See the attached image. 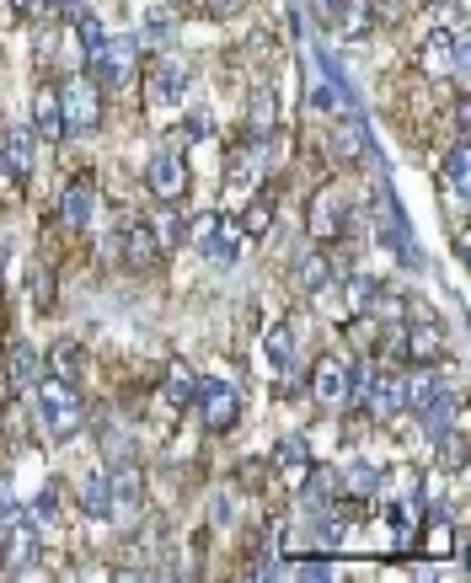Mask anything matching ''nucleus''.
I'll use <instances>...</instances> for the list:
<instances>
[{
  "label": "nucleus",
  "mask_w": 471,
  "mask_h": 583,
  "mask_svg": "<svg viewBox=\"0 0 471 583\" xmlns=\"http://www.w3.org/2000/svg\"><path fill=\"white\" fill-rule=\"evenodd\" d=\"M28 397H32V423H38V433H43L49 444H70L75 433L86 429V407L75 397V386H64V380H38Z\"/></svg>",
  "instance_id": "nucleus-1"
},
{
  "label": "nucleus",
  "mask_w": 471,
  "mask_h": 583,
  "mask_svg": "<svg viewBox=\"0 0 471 583\" xmlns=\"http://www.w3.org/2000/svg\"><path fill=\"white\" fill-rule=\"evenodd\" d=\"M92 86L96 92H107V96H124V92H134V64H140V43L134 38H107L102 49H96L92 60Z\"/></svg>",
  "instance_id": "nucleus-2"
},
{
  "label": "nucleus",
  "mask_w": 471,
  "mask_h": 583,
  "mask_svg": "<svg viewBox=\"0 0 471 583\" xmlns=\"http://www.w3.org/2000/svg\"><path fill=\"white\" fill-rule=\"evenodd\" d=\"M348 225H354V204H348V193L338 183H321L311 193V204H306V231H311L316 242H344Z\"/></svg>",
  "instance_id": "nucleus-3"
},
{
  "label": "nucleus",
  "mask_w": 471,
  "mask_h": 583,
  "mask_svg": "<svg viewBox=\"0 0 471 583\" xmlns=\"http://www.w3.org/2000/svg\"><path fill=\"white\" fill-rule=\"evenodd\" d=\"M193 407H198L204 429L225 433V429H236V418H242V391L231 380H198L193 386Z\"/></svg>",
  "instance_id": "nucleus-4"
},
{
  "label": "nucleus",
  "mask_w": 471,
  "mask_h": 583,
  "mask_svg": "<svg viewBox=\"0 0 471 583\" xmlns=\"http://www.w3.org/2000/svg\"><path fill=\"white\" fill-rule=\"evenodd\" d=\"M418 70L423 75H461L467 70V43L450 28H429L418 43Z\"/></svg>",
  "instance_id": "nucleus-5"
},
{
  "label": "nucleus",
  "mask_w": 471,
  "mask_h": 583,
  "mask_svg": "<svg viewBox=\"0 0 471 583\" xmlns=\"http://www.w3.org/2000/svg\"><path fill=\"white\" fill-rule=\"evenodd\" d=\"M38 552H43V535H38V520H32V514H17V520L0 530V573L32 567Z\"/></svg>",
  "instance_id": "nucleus-6"
},
{
  "label": "nucleus",
  "mask_w": 471,
  "mask_h": 583,
  "mask_svg": "<svg viewBox=\"0 0 471 583\" xmlns=\"http://www.w3.org/2000/svg\"><path fill=\"white\" fill-rule=\"evenodd\" d=\"M188 183H193L188 161L172 151V145L151 155V166H145V187H151V198H156V204H177V198L188 193Z\"/></svg>",
  "instance_id": "nucleus-7"
},
{
  "label": "nucleus",
  "mask_w": 471,
  "mask_h": 583,
  "mask_svg": "<svg viewBox=\"0 0 471 583\" xmlns=\"http://www.w3.org/2000/svg\"><path fill=\"white\" fill-rule=\"evenodd\" d=\"M60 108H64V129L70 134H86L102 119V92L92 86V75H70L60 86Z\"/></svg>",
  "instance_id": "nucleus-8"
},
{
  "label": "nucleus",
  "mask_w": 471,
  "mask_h": 583,
  "mask_svg": "<svg viewBox=\"0 0 471 583\" xmlns=\"http://www.w3.org/2000/svg\"><path fill=\"white\" fill-rule=\"evenodd\" d=\"M376 236L386 252H397L408 268H418V246H412V236H408V215H402V204H397L391 193L376 198Z\"/></svg>",
  "instance_id": "nucleus-9"
},
{
  "label": "nucleus",
  "mask_w": 471,
  "mask_h": 583,
  "mask_svg": "<svg viewBox=\"0 0 471 583\" xmlns=\"http://www.w3.org/2000/svg\"><path fill=\"white\" fill-rule=\"evenodd\" d=\"M188 242L204 252V263H231L236 257V225L231 219H221V215H198L188 225Z\"/></svg>",
  "instance_id": "nucleus-10"
},
{
  "label": "nucleus",
  "mask_w": 471,
  "mask_h": 583,
  "mask_svg": "<svg viewBox=\"0 0 471 583\" xmlns=\"http://www.w3.org/2000/svg\"><path fill=\"white\" fill-rule=\"evenodd\" d=\"M397 338H402L397 348H402L418 369H434L444 359V327H434V321H408Z\"/></svg>",
  "instance_id": "nucleus-11"
},
{
  "label": "nucleus",
  "mask_w": 471,
  "mask_h": 583,
  "mask_svg": "<svg viewBox=\"0 0 471 583\" xmlns=\"http://www.w3.org/2000/svg\"><path fill=\"white\" fill-rule=\"evenodd\" d=\"M0 369H6V386H11L17 397H28L32 386L43 380V354H38L32 342H11V348L0 354Z\"/></svg>",
  "instance_id": "nucleus-12"
},
{
  "label": "nucleus",
  "mask_w": 471,
  "mask_h": 583,
  "mask_svg": "<svg viewBox=\"0 0 471 583\" xmlns=\"http://www.w3.org/2000/svg\"><path fill=\"white\" fill-rule=\"evenodd\" d=\"M344 391H348V359L344 354H321L311 365V397L321 407H344Z\"/></svg>",
  "instance_id": "nucleus-13"
},
{
  "label": "nucleus",
  "mask_w": 471,
  "mask_h": 583,
  "mask_svg": "<svg viewBox=\"0 0 471 583\" xmlns=\"http://www.w3.org/2000/svg\"><path fill=\"white\" fill-rule=\"evenodd\" d=\"M365 407H370V418H376V423L402 418V412H408V375H376V386H370Z\"/></svg>",
  "instance_id": "nucleus-14"
},
{
  "label": "nucleus",
  "mask_w": 471,
  "mask_h": 583,
  "mask_svg": "<svg viewBox=\"0 0 471 583\" xmlns=\"http://www.w3.org/2000/svg\"><path fill=\"white\" fill-rule=\"evenodd\" d=\"M64 134V108H60V86H38L32 96V140H49V145H60Z\"/></svg>",
  "instance_id": "nucleus-15"
},
{
  "label": "nucleus",
  "mask_w": 471,
  "mask_h": 583,
  "mask_svg": "<svg viewBox=\"0 0 471 583\" xmlns=\"http://www.w3.org/2000/svg\"><path fill=\"white\" fill-rule=\"evenodd\" d=\"M60 215L70 231H86L96 215V183H92V172H81V177H70V187H64V198H60Z\"/></svg>",
  "instance_id": "nucleus-16"
},
{
  "label": "nucleus",
  "mask_w": 471,
  "mask_h": 583,
  "mask_svg": "<svg viewBox=\"0 0 471 583\" xmlns=\"http://www.w3.org/2000/svg\"><path fill=\"white\" fill-rule=\"evenodd\" d=\"M188 92V70L177 60H156L151 64V75H145V96L156 102V108H172V102H183Z\"/></svg>",
  "instance_id": "nucleus-17"
},
{
  "label": "nucleus",
  "mask_w": 471,
  "mask_h": 583,
  "mask_svg": "<svg viewBox=\"0 0 471 583\" xmlns=\"http://www.w3.org/2000/svg\"><path fill=\"white\" fill-rule=\"evenodd\" d=\"M467 177H471V151H467V134H461L440 161V187H444V198H450L455 209L467 204Z\"/></svg>",
  "instance_id": "nucleus-18"
},
{
  "label": "nucleus",
  "mask_w": 471,
  "mask_h": 583,
  "mask_svg": "<svg viewBox=\"0 0 471 583\" xmlns=\"http://www.w3.org/2000/svg\"><path fill=\"white\" fill-rule=\"evenodd\" d=\"M0 166H6V183L32 177V134L28 129H6V134H0Z\"/></svg>",
  "instance_id": "nucleus-19"
},
{
  "label": "nucleus",
  "mask_w": 471,
  "mask_h": 583,
  "mask_svg": "<svg viewBox=\"0 0 471 583\" xmlns=\"http://www.w3.org/2000/svg\"><path fill=\"white\" fill-rule=\"evenodd\" d=\"M386 488V471L370 461H348L338 477H332V492H344V498H370V492Z\"/></svg>",
  "instance_id": "nucleus-20"
},
{
  "label": "nucleus",
  "mask_w": 471,
  "mask_h": 583,
  "mask_svg": "<svg viewBox=\"0 0 471 583\" xmlns=\"http://www.w3.org/2000/svg\"><path fill=\"white\" fill-rule=\"evenodd\" d=\"M124 257H129V268H156L161 263V242H156V231H151L145 219L124 225Z\"/></svg>",
  "instance_id": "nucleus-21"
},
{
  "label": "nucleus",
  "mask_w": 471,
  "mask_h": 583,
  "mask_svg": "<svg viewBox=\"0 0 471 583\" xmlns=\"http://www.w3.org/2000/svg\"><path fill=\"white\" fill-rule=\"evenodd\" d=\"M316 17H321V28L348 32V38L370 32V17H359V6H354V0H316Z\"/></svg>",
  "instance_id": "nucleus-22"
},
{
  "label": "nucleus",
  "mask_w": 471,
  "mask_h": 583,
  "mask_svg": "<svg viewBox=\"0 0 471 583\" xmlns=\"http://www.w3.org/2000/svg\"><path fill=\"white\" fill-rule=\"evenodd\" d=\"M332 257L327 252H300L295 257V284L306 289V295H321V289H332Z\"/></svg>",
  "instance_id": "nucleus-23"
},
{
  "label": "nucleus",
  "mask_w": 471,
  "mask_h": 583,
  "mask_svg": "<svg viewBox=\"0 0 471 583\" xmlns=\"http://www.w3.org/2000/svg\"><path fill=\"white\" fill-rule=\"evenodd\" d=\"M75 498H81V509H86L92 520H113V488H107V471H86Z\"/></svg>",
  "instance_id": "nucleus-24"
},
{
  "label": "nucleus",
  "mask_w": 471,
  "mask_h": 583,
  "mask_svg": "<svg viewBox=\"0 0 471 583\" xmlns=\"http://www.w3.org/2000/svg\"><path fill=\"white\" fill-rule=\"evenodd\" d=\"M193 386H198V380H193V369L183 365V359H177V365L166 369V386H161V407H166V412H183V407H193Z\"/></svg>",
  "instance_id": "nucleus-25"
},
{
  "label": "nucleus",
  "mask_w": 471,
  "mask_h": 583,
  "mask_svg": "<svg viewBox=\"0 0 471 583\" xmlns=\"http://www.w3.org/2000/svg\"><path fill=\"white\" fill-rule=\"evenodd\" d=\"M49 369H54V380H64V386H75L81 375H86V359H81V342H54L49 348Z\"/></svg>",
  "instance_id": "nucleus-26"
},
{
  "label": "nucleus",
  "mask_w": 471,
  "mask_h": 583,
  "mask_svg": "<svg viewBox=\"0 0 471 583\" xmlns=\"http://www.w3.org/2000/svg\"><path fill=\"white\" fill-rule=\"evenodd\" d=\"M263 354H268V365H274V369H289V365H295V327H289V321L268 327V338H263Z\"/></svg>",
  "instance_id": "nucleus-27"
},
{
  "label": "nucleus",
  "mask_w": 471,
  "mask_h": 583,
  "mask_svg": "<svg viewBox=\"0 0 471 583\" xmlns=\"http://www.w3.org/2000/svg\"><path fill=\"white\" fill-rule=\"evenodd\" d=\"M274 215H279L274 193H257L247 204V215H242V231H247V236H268V231H274Z\"/></svg>",
  "instance_id": "nucleus-28"
},
{
  "label": "nucleus",
  "mask_w": 471,
  "mask_h": 583,
  "mask_svg": "<svg viewBox=\"0 0 471 583\" xmlns=\"http://www.w3.org/2000/svg\"><path fill=\"white\" fill-rule=\"evenodd\" d=\"M274 466H279V471H289V477H306V471H311V450H306V439H295V433H289V439H279Z\"/></svg>",
  "instance_id": "nucleus-29"
},
{
  "label": "nucleus",
  "mask_w": 471,
  "mask_h": 583,
  "mask_svg": "<svg viewBox=\"0 0 471 583\" xmlns=\"http://www.w3.org/2000/svg\"><path fill=\"white\" fill-rule=\"evenodd\" d=\"M274 113H279L274 92H268V86H257L252 102H247V134H268V129H274Z\"/></svg>",
  "instance_id": "nucleus-30"
},
{
  "label": "nucleus",
  "mask_w": 471,
  "mask_h": 583,
  "mask_svg": "<svg viewBox=\"0 0 471 583\" xmlns=\"http://www.w3.org/2000/svg\"><path fill=\"white\" fill-rule=\"evenodd\" d=\"M370 289H376V278H365V274H348L344 278V310L338 316H365V306H370Z\"/></svg>",
  "instance_id": "nucleus-31"
},
{
  "label": "nucleus",
  "mask_w": 471,
  "mask_h": 583,
  "mask_svg": "<svg viewBox=\"0 0 471 583\" xmlns=\"http://www.w3.org/2000/svg\"><path fill=\"white\" fill-rule=\"evenodd\" d=\"M54 295H60V284H54V268H49V263H38V268H32V306L49 310V306H54Z\"/></svg>",
  "instance_id": "nucleus-32"
},
{
  "label": "nucleus",
  "mask_w": 471,
  "mask_h": 583,
  "mask_svg": "<svg viewBox=\"0 0 471 583\" xmlns=\"http://www.w3.org/2000/svg\"><path fill=\"white\" fill-rule=\"evenodd\" d=\"M151 231H156L161 252H172V246H183V242H188V219H183V215H161L156 225H151Z\"/></svg>",
  "instance_id": "nucleus-33"
},
{
  "label": "nucleus",
  "mask_w": 471,
  "mask_h": 583,
  "mask_svg": "<svg viewBox=\"0 0 471 583\" xmlns=\"http://www.w3.org/2000/svg\"><path fill=\"white\" fill-rule=\"evenodd\" d=\"M204 17H215V22H225V17H242L247 11V0H193Z\"/></svg>",
  "instance_id": "nucleus-34"
},
{
  "label": "nucleus",
  "mask_w": 471,
  "mask_h": 583,
  "mask_svg": "<svg viewBox=\"0 0 471 583\" xmlns=\"http://www.w3.org/2000/svg\"><path fill=\"white\" fill-rule=\"evenodd\" d=\"M0 429L17 433L11 444H22V439H28V407H22V401H11V407H6V418H0Z\"/></svg>",
  "instance_id": "nucleus-35"
},
{
  "label": "nucleus",
  "mask_w": 471,
  "mask_h": 583,
  "mask_svg": "<svg viewBox=\"0 0 471 583\" xmlns=\"http://www.w3.org/2000/svg\"><path fill=\"white\" fill-rule=\"evenodd\" d=\"M54 514H60V488L49 482V488L38 492V503H32V520H49V524H54Z\"/></svg>",
  "instance_id": "nucleus-36"
},
{
  "label": "nucleus",
  "mask_w": 471,
  "mask_h": 583,
  "mask_svg": "<svg viewBox=\"0 0 471 583\" xmlns=\"http://www.w3.org/2000/svg\"><path fill=\"white\" fill-rule=\"evenodd\" d=\"M166 32H172V11L156 6V11L145 17V38H151V43H166Z\"/></svg>",
  "instance_id": "nucleus-37"
},
{
  "label": "nucleus",
  "mask_w": 471,
  "mask_h": 583,
  "mask_svg": "<svg viewBox=\"0 0 471 583\" xmlns=\"http://www.w3.org/2000/svg\"><path fill=\"white\" fill-rule=\"evenodd\" d=\"M22 509H17V492H11V477H0V530L17 520Z\"/></svg>",
  "instance_id": "nucleus-38"
},
{
  "label": "nucleus",
  "mask_w": 471,
  "mask_h": 583,
  "mask_svg": "<svg viewBox=\"0 0 471 583\" xmlns=\"http://www.w3.org/2000/svg\"><path fill=\"white\" fill-rule=\"evenodd\" d=\"M6 11H17L22 22H38V17H49V0H6Z\"/></svg>",
  "instance_id": "nucleus-39"
},
{
  "label": "nucleus",
  "mask_w": 471,
  "mask_h": 583,
  "mask_svg": "<svg viewBox=\"0 0 471 583\" xmlns=\"http://www.w3.org/2000/svg\"><path fill=\"white\" fill-rule=\"evenodd\" d=\"M295 579L327 583V579H332V562H321V556H311V562H300V567H295Z\"/></svg>",
  "instance_id": "nucleus-40"
},
{
  "label": "nucleus",
  "mask_w": 471,
  "mask_h": 583,
  "mask_svg": "<svg viewBox=\"0 0 471 583\" xmlns=\"http://www.w3.org/2000/svg\"><path fill=\"white\" fill-rule=\"evenodd\" d=\"M408 6H412V0H376V17H380V22H402V17H408Z\"/></svg>",
  "instance_id": "nucleus-41"
},
{
  "label": "nucleus",
  "mask_w": 471,
  "mask_h": 583,
  "mask_svg": "<svg viewBox=\"0 0 471 583\" xmlns=\"http://www.w3.org/2000/svg\"><path fill=\"white\" fill-rule=\"evenodd\" d=\"M429 552H434V556L450 552V524H444V520H434V530H429Z\"/></svg>",
  "instance_id": "nucleus-42"
},
{
  "label": "nucleus",
  "mask_w": 471,
  "mask_h": 583,
  "mask_svg": "<svg viewBox=\"0 0 471 583\" xmlns=\"http://www.w3.org/2000/svg\"><path fill=\"white\" fill-rule=\"evenodd\" d=\"M423 6H434V11H440V6H450V0H423Z\"/></svg>",
  "instance_id": "nucleus-43"
},
{
  "label": "nucleus",
  "mask_w": 471,
  "mask_h": 583,
  "mask_svg": "<svg viewBox=\"0 0 471 583\" xmlns=\"http://www.w3.org/2000/svg\"><path fill=\"white\" fill-rule=\"evenodd\" d=\"M172 6H193V0H172Z\"/></svg>",
  "instance_id": "nucleus-44"
}]
</instances>
